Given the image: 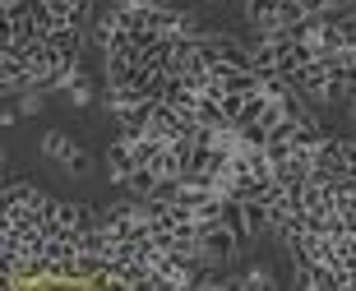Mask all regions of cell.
<instances>
[{"mask_svg": "<svg viewBox=\"0 0 356 291\" xmlns=\"http://www.w3.org/2000/svg\"><path fill=\"white\" fill-rule=\"evenodd\" d=\"M42 153H47L60 172H70V176H88L92 172V158L83 153L79 144H74V139H70V134H60V130H47V134H42Z\"/></svg>", "mask_w": 356, "mask_h": 291, "instance_id": "6da1fadb", "label": "cell"}, {"mask_svg": "<svg viewBox=\"0 0 356 291\" xmlns=\"http://www.w3.org/2000/svg\"><path fill=\"white\" fill-rule=\"evenodd\" d=\"M97 97H102V88H97V79H88V74H83V69H79V79H74V88H70V93H65L70 111H88V106L97 102Z\"/></svg>", "mask_w": 356, "mask_h": 291, "instance_id": "7a4b0ae2", "label": "cell"}, {"mask_svg": "<svg viewBox=\"0 0 356 291\" xmlns=\"http://www.w3.org/2000/svg\"><path fill=\"white\" fill-rule=\"evenodd\" d=\"M232 287H241V291H273V287H277V278L268 273L264 264H250L245 273H241V278H232Z\"/></svg>", "mask_w": 356, "mask_h": 291, "instance_id": "3957f363", "label": "cell"}, {"mask_svg": "<svg viewBox=\"0 0 356 291\" xmlns=\"http://www.w3.org/2000/svg\"><path fill=\"white\" fill-rule=\"evenodd\" d=\"M181 5H185V10H195V5H199V0H181Z\"/></svg>", "mask_w": 356, "mask_h": 291, "instance_id": "277c9868", "label": "cell"}]
</instances>
